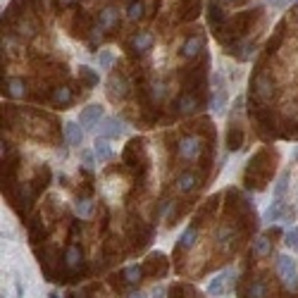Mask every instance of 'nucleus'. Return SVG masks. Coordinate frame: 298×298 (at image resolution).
<instances>
[{
    "instance_id": "f257e3e1",
    "label": "nucleus",
    "mask_w": 298,
    "mask_h": 298,
    "mask_svg": "<svg viewBox=\"0 0 298 298\" xmlns=\"http://www.w3.org/2000/svg\"><path fill=\"white\" fill-rule=\"evenodd\" d=\"M272 172H274V153L265 148V151H260L258 155H253L251 163H248V167H246V174H244L246 189L262 191L265 186H267Z\"/></svg>"
},
{
    "instance_id": "f03ea898",
    "label": "nucleus",
    "mask_w": 298,
    "mask_h": 298,
    "mask_svg": "<svg viewBox=\"0 0 298 298\" xmlns=\"http://www.w3.org/2000/svg\"><path fill=\"white\" fill-rule=\"evenodd\" d=\"M274 98V82L265 72H258L251 79V100H255V105H265Z\"/></svg>"
},
{
    "instance_id": "7ed1b4c3",
    "label": "nucleus",
    "mask_w": 298,
    "mask_h": 298,
    "mask_svg": "<svg viewBox=\"0 0 298 298\" xmlns=\"http://www.w3.org/2000/svg\"><path fill=\"white\" fill-rule=\"evenodd\" d=\"M203 141H200L198 136H184L177 141V158L179 160H198L200 155H203Z\"/></svg>"
},
{
    "instance_id": "20e7f679",
    "label": "nucleus",
    "mask_w": 298,
    "mask_h": 298,
    "mask_svg": "<svg viewBox=\"0 0 298 298\" xmlns=\"http://www.w3.org/2000/svg\"><path fill=\"white\" fill-rule=\"evenodd\" d=\"M277 272H279L281 281L289 286L291 291L298 289V274H296V260L289 255H279L277 258Z\"/></svg>"
},
{
    "instance_id": "39448f33",
    "label": "nucleus",
    "mask_w": 298,
    "mask_h": 298,
    "mask_svg": "<svg viewBox=\"0 0 298 298\" xmlns=\"http://www.w3.org/2000/svg\"><path fill=\"white\" fill-rule=\"evenodd\" d=\"M203 105V100L196 96V93H191V91H181L179 98L172 103V108L177 115H191V112H196V110Z\"/></svg>"
},
{
    "instance_id": "423d86ee",
    "label": "nucleus",
    "mask_w": 298,
    "mask_h": 298,
    "mask_svg": "<svg viewBox=\"0 0 298 298\" xmlns=\"http://www.w3.org/2000/svg\"><path fill=\"white\" fill-rule=\"evenodd\" d=\"M129 96V82L124 74H112L108 82V98L110 100H124Z\"/></svg>"
},
{
    "instance_id": "0eeeda50",
    "label": "nucleus",
    "mask_w": 298,
    "mask_h": 298,
    "mask_svg": "<svg viewBox=\"0 0 298 298\" xmlns=\"http://www.w3.org/2000/svg\"><path fill=\"white\" fill-rule=\"evenodd\" d=\"M208 22H210V27L215 29V34L219 36L222 31L227 29V24H229V19H227L225 15V10L219 8V3H208Z\"/></svg>"
},
{
    "instance_id": "6e6552de",
    "label": "nucleus",
    "mask_w": 298,
    "mask_h": 298,
    "mask_svg": "<svg viewBox=\"0 0 298 298\" xmlns=\"http://www.w3.org/2000/svg\"><path fill=\"white\" fill-rule=\"evenodd\" d=\"M84 265V255H82V248L79 246H67V251H64V267L67 272L72 274V277H79V270H82Z\"/></svg>"
},
{
    "instance_id": "1a4fd4ad",
    "label": "nucleus",
    "mask_w": 298,
    "mask_h": 298,
    "mask_svg": "<svg viewBox=\"0 0 298 298\" xmlns=\"http://www.w3.org/2000/svg\"><path fill=\"white\" fill-rule=\"evenodd\" d=\"M153 34H148V31H138V34H134L131 36V41H129V50L134 55H145L151 48H153Z\"/></svg>"
},
{
    "instance_id": "9d476101",
    "label": "nucleus",
    "mask_w": 298,
    "mask_h": 298,
    "mask_svg": "<svg viewBox=\"0 0 298 298\" xmlns=\"http://www.w3.org/2000/svg\"><path fill=\"white\" fill-rule=\"evenodd\" d=\"M165 272H167V262H165V255L163 253H153L143 265V274H160L163 277Z\"/></svg>"
},
{
    "instance_id": "9b49d317",
    "label": "nucleus",
    "mask_w": 298,
    "mask_h": 298,
    "mask_svg": "<svg viewBox=\"0 0 298 298\" xmlns=\"http://www.w3.org/2000/svg\"><path fill=\"white\" fill-rule=\"evenodd\" d=\"M198 174L196 172H191V170H184V172H179V177H177V189L181 191V193H189V191H193L196 186H198Z\"/></svg>"
},
{
    "instance_id": "f8f14e48",
    "label": "nucleus",
    "mask_w": 298,
    "mask_h": 298,
    "mask_svg": "<svg viewBox=\"0 0 298 298\" xmlns=\"http://www.w3.org/2000/svg\"><path fill=\"white\" fill-rule=\"evenodd\" d=\"M100 117H103V108H100V105H89V108L82 110V117H79V122H82V127L93 129L100 122Z\"/></svg>"
},
{
    "instance_id": "ddd939ff",
    "label": "nucleus",
    "mask_w": 298,
    "mask_h": 298,
    "mask_svg": "<svg viewBox=\"0 0 298 298\" xmlns=\"http://www.w3.org/2000/svg\"><path fill=\"white\" fill-rule=\"evenodd\" d=\"M203 48H205L203 36H189V38H186V43L181 45V55L191 60V57H198V55L203 53Z\"/></svg>"
},
{
    "instance_id": "4468645a",
    "label": "nucleus",
    "mask_w": 298,
    "mask_h": 298,
    "mask_svg": "<svg viewBox=\"0 0 298 298\" xmlns=\"http://www.w3.org/2000/svg\"><path fill=\"white\" fill-rule=\"evenodd\" d=\"M241 145H244V129L232 119L229 131H227V148H229V151H241Z\"/></svg>"
},
{
    "instance_id": "2eb2a0df",
    "label": "nucleus",
    "mask_w": 298,
    "mask_h": 298,
    "mask_svg": "<svg viewBox=\"0 0 298 298\" xmlns=\"http://www.w3.org/2000/svg\"><path fill=\"white\" fill-rule=\"evenodd\" d=\"M72 100H74V93L69 86H57V89H53V93H50V103H53L55 108H67Z\"/></svg>"
},
{
    "instance_id": "dca6fc26",
    "label": "nucleus",
    "mask_w": 298,
    "mask_h": 298,
    "mask_svg": "<svg viewBox=\"0 0 298 298\" xmlns=\"http://www.w3.org/2000/svg\"><path fill=\"white\" fill-rule=\"evenodd\" d=\"M98 24L100 29H115L119 24V12L115 8H105V10H100V15H98Z\"/></svg>"
},
{
    "instance_id": "f3484780",
    "label": "nucleus",
    "mask_w": 298,
    "mask_h": 298,
    "mask_svg": "<svg viewBox=\"0 0 298 298\" xmlns=\"http://www.w3.org/2000/svg\"><path fill=\"white\" fill-rule=\"evenodd\" d=\"M244 298H270V289H267V284L262 279H251Z\"/></svg>"
},
{
    "instance_id": "a211bd4d",
    "label": "nucleus",
    "mask_w": 298,
    "mask_h": 298,
    "mask_svg": "<svg viewBox=\"0 0 298 298\" xmlns=\"http://www.w3.org/2000/svg\"><path fill=\"white\" fill-rule=\"evenodd\" d=\"M179 12H181L179 15L181 22H191V19H196L198 17V12H200V0H184Z\"/></svg>"
},
{
    "instance_id": "6ab92c4d",
    "label": "nucleus",
    "mask_w": 298,
    "mask_h": 298,
    "mask_svg": "<svg viewBox=\"0 0 298 298\" xmlns=\"http://www.w3.org/2000/svg\"><path fill=\"white\" fill-rule=\"evenodd\" d=\"M124 134V124L119 122L117 117H108L103 122V136L105 138H117V136Z\"/></svg>"
},
{
    "instance_id": "aec40b11",
    "label": "nucleus",
    "mask_w": 298,
    "mask_h": 298,
    "mask_svg": "<svg viewBox=\"0 0 298 298\" xmlns=\"http://www.w3.org/2000/svg\"><path fill=\"white\" fill-rule=\"evenodd\" d=\"M64 136H67V143L69 145H82V141H84L82 124H77V122H67V124H64Z\"/></svg>"
},
{
    "instance_id": "412c9836",
    "label": "nucleus",
    "mask_w": 298,
    "mask_h": 298,
    "mask_svg": "<svg viewBox=\"0 0 298 298\" xmlns=\"http://www.w3.org/2000/svg\"><path fill=\"white\" fill-rule=\"evenodd\" d=\"M229 53L232 55H236V60H241V62H246V60H251L253 57V53H255V43H236V45H232L229 48Z\"/></svg>"
},
{
    "instance_id": "4be33fe9",
    "label": "nucleus",
    "mask_w": 298,
    "mask_h": 298,
    "mask_svg": "<svg viewBox=\"0 0 298 298\" xmlns=\"http://www.w3.org/2000/svg\"><path fill=\"white\" fill-rule=\"evenodd\" d=\"M5 93H8L10 98H22L24 93H27V84H24V79H8L5 82Z\"/></svg>"
},
{
    "instance_id": "5701e85b",
    "label": "nucleus",
    "mask_w": 298,
    "mask_h": 298,
    "mask_svg": "<svg viewBox=\"0 0 298 298\" xmlns=\"http://www.w3.org/2000/svg\"><path fill=\"white\" fill-rule=\"evenodd\" d=\"M232 279V272L227 270V272H222V274H217L215 279L208 284V293L210 296H219L222 291H225V286H227V281Z\"/></svg>"
},
{
    "instance_id": "b1692460",
    "label": "nucleus",
    "mask_w": 298,
    "mask_h": 298,
    "mask_svg": "<svg viewBox=\"0 0 298 298\" xmlns=\"http://www.w3.org/2000/svg\"><path fill=\"white\" fill-rule=\"evenodd\" d=\"M96 148H93V153H96V158H98L100 163H108L110 158H112V148H110V141L103 136V138H96Z\"/></svg>"
},
{
    "instance_id": "393cba45",
    "label": "nucleus",
    "mask_w": 298,
    "mask_h": 298,
    "mask_svg": "<svg viewBox=\"0 0 298 298\" xmlns=\"http://www.w3.org/2000/svg\"><path fill=\"white\" fill-rule=\"evenodd\" d=\"M196 241H198V229H196V227H189L179 239V251H189V248H193Z\"/></svg>"
},
{
    "instance_id": "a878e982",
    "label": "nucleus",
    "mask_w": 298,
    "mask_h": 298,
    "mask_svg": "<svg viewBox=\"0 0 298 298\" xmlns=\"http://www.w3.org/2000/svg\"><path fill=\"white\" fill-rule=\"evenodd\" d=\"M127 17L131 19V22H138V19L145 17V3L143 0H131V3H129Z\"/></svg>"
},
{
    "instance_id": "bb28decb",
    "label": "nucleus",
    "mask_w": 298,
    "mask_h": 298,
    "mask_svg": "<svg viewBox=\"0 0 298 298\" xmlns=\"http://www.w3.org/2000/svg\"><path fill=\"white\" fill-rule=\"evenodd\" d=\"M79 79H82V82L86 84L89 89H93V86H98V84H100V77L93 72L91 67H86V64H84V67H79Z\"/></svg>"
},
{
    "instance_id": "cd10ccee",
    "label": "nucleus",
    "mask_w": 298,
    "mask_h": 298,
    "mask_svg": "<svg viewBox=\"0 0 298 298\" xmlns=\"http://www.w3.org/2000/svg\"><path fill=\"white\" fill-rule=\"evenodd\" d=\"M165 96H167V89H165L163 82L151 84V89H148V98H151V103H160Z\"/></svg>"
},
{
    "instance_id": "c85d7f7f",
    "label": "nucleus",
    "mask_w": 298,
    "mask_h": 298,
    "mask_svg": "<svg viewBox=\"0 0 298 298\" xmlns=\"http://www.w3.org/2000/svg\"><path fill=\"white\" fill-rule=\"evenodd\" d=\"M281 215H284V203H281V200H274L270 208H267V212H265V219H267V222H277Z\"/></svg>"
},
{
    "instance_id": "c756f323",
    "label": "nucleus",
    "mask_w": 298,
    "mask_h": 298,
    "mask_svg": "<svg viewBox=\"0 0 298 298\" xmlns=\"http://www.w3.org/2000/svg\"><path fill=\"white\" fill-rule=\"evenodd\" d=\"M232 241H234V227H219V232H217V244L229 246Z\"/></svg>"
},
{
    "instance_id": "7c9ffc66",
    "label": "nucleus",
    "mask_w": 298,
    "mask_h": 298,
    "mask_svg": "<svg viewBox=\"0 0 298 298\" xmlns=\"http://www.w3.org/2000/svg\"><path fill=\"white\" fill-rule=\"evenodd\" d=\"M272 251V244H270V236H260L253 246V253L255 255H267Z\"/></svg>"
},
{
    "instance_id": "2f4dec72",
    "label": "nucleus",
    "mask_w": 298,
    "mask_h": 298,
    "mask_svg": "<svg viewBox=\"0 0 298 298\" xmlns=\"http://www.w3.org/2000/svg\"><path fill=\"white\" fill-rule=\"evenodd\" d=\"M141 274H143V267H141V265H131V267H127V270H124V281H129V284H136V281L141 279Z\"/></svg>"
},
{
    "instance_id": "473e14b6",
    "label": "nucleus",
    "mask_w": 298,
    "mask_h": 298,
    "mask_svg": "<svg viewBox=\"0 0 298 298\" xmlns=\"http://www.w3.org/2000/svg\"><path fill=\"white\" fill-rule=\"evenodd\" d=\"M74 210H77V215L79 217H89L91 212H93V205H91L89 198H79L77 203H74Z\"/></svg>"
},
{
    "instance_id": "72a5a7b5",
    "label": "nucleus",
    "mask_w": 298,
    "mask_h": 298,
    "mask_svg": "<svg viewBox=\"0 0 298 298\" xmlns=\"http://www.w3.org/2000/svg\"><path fill=\"white\" fill-rule=\"evenodd\" d=\"M225 103H227V93L222 89H217L215 98L210 100V105H212V110H215V112H222V110H225Z\"/></svg>"
},
{
    "instance_id": "f704fd0d",
    "label": "nucleus",
    "mask_w": 298,
    "mask_h": 298,
    "mask_svg": "<svg viewBox=\"0 0 298 298\" xmlns=\"http://www.w3.org/2000/svg\"><path fill=\"white\" fill-rule=\"evenodd\" d=\"M286 184H289V174L284 172V174H281V179L277 181V189H274V200H281V196L286 193Z\"/></svg>"
},
{
    "instance_id": "c9c22d12",
    "label": "nucleus",
    "mask_w": 298,
    "mask_h": 298,
    "mask_svg": "<svg viewBox=\"0 0 298 298\" xmlns=\"http://www.w3.org/2000/svg\"><path fill=\"white\" fill-rule=\"evenodd\" d=\"M98 62H100V67H103V69H110V67H112V62H115V57H112V53H110V50H100V53H98Z\"/></svg>"
},
{
    "instance_id": "e433bc0d",
    "label": "nucleus",
    "mask_w": 298,
    "mask_h": 298,
    "mask_svg": "<svg viewBox=\"0 0 298 298\" xmlns=\"http://www.w3.org/2000/svg\"><path fill=\"white\" fill-rule=\"evenodd\" d=\"M29 3L34 5V12H38V15H43V12H50V10H53L50 0H29Z\"/></svg>"
},
{
    "instance_id": "4c0bfd02",
    "label": "nucleus",
    "mask_w": 298,
    "mask_h": 298,
    "mask_svg": "<svg viewBox=\"0 0 298 298\" xmlns=\"http://www.w3.org/2000/svg\"><path fill=\"white\" fill-rule=\"evenodd\" d=\"M286 246L291 251H298V227H293L291 232H286Z\"/></svg>"
},
{
    "instance_id": "58836bf2",
    "label": "nucleus",
    "mask_w": 298,
    "mask_h": 298,
    "mask_svg": "<svg viewBox=\"0 0 298 298\" xmlns=\"http://www.w3.org/2000/svg\"><path fill=\"white\" fill-rule=\"evenodd\" d=\"M82 158H84V170H86V172H91V170H93V153H89V151H84V153H82Z\"/></svg>"
},
{
    "instance_id": "ea45409f",
    "label": "nucleus",
    "mask_w": 298,
    "mask_h": 298,
    "mask_svg": "<svg viewBox=\"0 0 298 298\" xmlns=\"http://www.w3.org/2000/svg\"><path fill=\"white\" fill-rule=\"evenodd\" d=\"M163 296H165V289L163 286H158V289L153 291V298H163Z\"/></svg>"
},
{
    "instance_id": "a19ab883",
    "label": "nucleus",
    "mask_w": 298,
    "mask_h": 298,
    "mask_svg": "<svg viewBox=\"0 0 298 298\" xmlns=\"http://www.w3.org/2000/svg\"><path fill=\"white\" fill-rule=\"evenodd\" d=\"M217 3H225V5H241L244 0H217Z\"/></svg>"
},
{
    "instance_id": "79ce46f5",
    "label": "nucleus",
    "mask_w": 298,
    "mask_h": 298,
    "mask_svg": "<svg viewBox=\"0 0 298 298\" xmlns=\"http://www.w3.org/2000/svg\"><path fill=\"white\" fill-rule=\"evenodd\" d=\"M74 0H57V5H60V8H67V5H72Z\"/></svg>"
},
{
    "instance_id": "37998d69",
    "label": "nucleus",
    "mask_w": 298,
    "mask_h": 298,
    "mask_svg": "<svg viewBox=\"0 0 298 298\" xmlns=\"http://www.w3.org/2000/svg\"><path fill=\"white\" fill-rule=\"evenodd\" d=\"M129 298H145V293H141V291H138V293H131Z\"/></svg>"
},
{
    "instance_id": "c03bdc74",
    "label": "nucleus",
    "mask_w": 298,
    "mask_h": 298,
    "mask_svg": "<svg viewBox=\"0 0 298 298\" xmlns=\"http://www.w3.org/2000/svg\"><path fill=\"white\" fill-rule=\"evenodd\" d=\"M272 5H281V0H270Z\"/></svg>"
},
{
    "instance_id": "a18cd8bd",
    "label": "nucleus",
    "mask_w": 298,
    "mask_h": 298,
    "mask_svg": "<svg viewBox=\"0 0 298 298\" xmlns=\"http://www.w3.org/2000/svg\"><path fill=\"white\" fill-rule=\"evenodd\" d=\"M293 160H298V148H296V155H293Z\"/></svg>"
}]
</instances>
